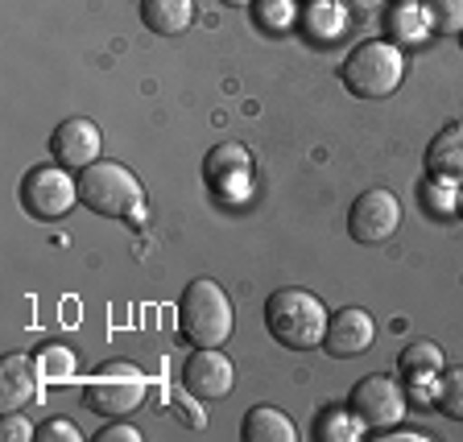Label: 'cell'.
Segmentation results:
<instances>
[{"label": "cell", "mask_w": 463, "mask_h": 442, "mask_svg": "<svg viewBox=\"0 0 463 442\" xmlns=\"http://www.w3.org/2000/svg\"><path fill=\"white\" fill-rule=\"evenodd\" d=\"M402 372L414 381V376H439L443 372V347L430 343V339H414V343L402 352Z\"/></svg>", "instance_id": "ac0fdd59"}, {"label": "cell", "mask_w": 463, "mask_h": 442, "mask_svg": "<svg viewBox=\"0 0 463 442\" xmlns=\"http://www.w3.org/2000/svg\"><path fill=\"white\" fill-rule=\"evenodd\" d=\"M203 178H207V186H212L220 199H241L244 191H249V178H252V157L244 145L236 141H223L215 145L212 154H207V165H203Z\"/></svg>", "instance_id": "8fae6325"}, {"label": "cell", "mask_w": 463, "mask_h": 442, "mask_svg": "<svg viewBox=\"0 0 463 442\" xmlns=\"http://www.w3.org/2000/svg\"><path fill=\"white\" fill-rule=\"evenodd\" d=\"M38 364H46L50 381H71V376H75V356H71L67 347H46L38 356Z\"/></svg>", "instance_id": "7402d4cb"}, {"label": "cell", "mask_w": 463, "mask_h": 442, "mask_svg": "<svg viewBox=\"0 0 463 442\" xmlns=\"http://www.w3.org/2000/svg\"><path fill=\"white\" fill-rule=\"evenodd\" d=\"M257 21L265 29H286L294 21V5L289 0H260L257 5Z\"/></svg>", "instance_id": "603a6c76"}, {"label": "cell", "mask_w": 463, "mask_h": 442, "mask_svg": "<svg viewBox=\"0 0 463 442\" xmlns=\"http://www.w3.org/2000/svg\"><path fill=\"white\" fill-rule=\"evenodd\" d=\"M220 5H228V9H244V5H252V0H220Z\"/></svg>", "instance_id": "f546056e"}, {"label": "cell", "mask_w": 463, "mask_h": 442, "mask_svg": "<svg viewBox=\"0 0 463 442\" xmlns=\"http://www.w3.org/2000/svg\"><path fill=\"white\" fill-rule=\"evenodd\" d=\"M241 438L244 442H294L298 430H294V422H289L281 409H273V405H252L249 414H244Z\"/></svg>", "instance_id": "2e32d148"}, {"label": "cell", "mask_w": 463, "mask_h": 442, "mask_svg": "<svg viewBox=\"0 0 463 442\" xmlns=\"http://www.w3.org/2000/svg\"><path fill=\"white\" fill-rule=\"evenodd\" d=\"M79 202V178H71L67 165H33L21 178V207L33 220H62Z\"/></svg>", "instance_id": "8992f818"}, {"label": "cell", "mask_w": 463, "mask_h": 442, "mask_svg": "<svg viewBox=\"0 0 463 442\" xmlns=\"http://www.w3.org/2000/svg\"><path fill=\"white\" fill-rule=\"evenodd\" d=\"M96 442H141V430H133V426H104L96 434Z\"/></svg>", "instance_id": "484cf974"}, {"label": "cell", "mask_w": 463, "mask_h": 442, "mask_svg": "<svg viewBox=\"0 0 463 442\" xmlns=\"http://www.w3.org/2000/svg\"><path fill=\"white\" fill-rule=\"evenodd\" d=\"M33 397H38V368H33V360L21 356V352L5 356V364H0V409L13 414V409L33 401Z\"/></svg>", "instance_id": "5bb4252c"}, {"label": "cell", "mask_w": 463, "mask_h": 442, "mask_svg": "<svg viewBox=\"0 0 463 442\" xmlns=\"http://www.w3.org/2000/svg\"><path fill=\"white\" fill-rule=\"evenodd\" d=\"M347 409L360 418L364 430H389L405 414V389L397 385L393 376L373 372L364 381H356V389L347 393Z\"/></svg>", "instance_id": "52a82bcc"}, {"label": "cell", "mask_w": 463, "mask_h": 442, "mask_svg": "<svg viewBox=\"0 0 463 442\" xmlns=\"http://www.w3.org/2000/svg\"><path fill=\"white\" fill-rule=\"evenodd\" d=\"M422 13L434 33H459L463 29V0H422Z\"/></svg>", "instance_id": "ffe728a7"}, {"label": "cell", "mask_w": 463, "mask_h": 442, "mask_svg": "<svg viewBox=\"0 0 463 442\" xmlns=\"http://www.w3.org/2000/svg\"><path fill=\"white\" fill-rule=\"evenodd\" d=\"M373 339H376L373 315L360 306H344V310H335V318L327 323L323 352L335 360H352V356H364L368 347H373Z\"/></svg>", "instance_id": "7c38bea8"}, {"label": "cell", "mask_w": 463, "mask_h": 442, "mask_svg": "<svg viewBox=\"0 0 463 442\" xmlns=\"http://www.w3.org/2000/svg\"><path fill=\"white\" fill-rule=\"evenodd\" d=\"M455 215H459V220H463V186H459V191H455Z\"/></svg>", "instance_id": "f1b7e54d"}, {"label": "cell", "mask_w": 463, "mask_h": 442, "mask_svg": "<svg viewBox=\"0 0 463 442\" xmlns=\"http://www.w3.org/2000/svg\"><path fill=\"white\" fill-rule=\"evenodd\" d=\"M327 306L302 286H286L278 294H269L265 302V327L289 352H310V347H323L327 335Z\"/></svg>", "instance_id": "6da1fadb"}, {"label": "cell", "mask_w": 463, "mask_h": 442, "mask_svg": "<svg viewBox=\"0 0 463 442\" xmlns=\"http://www.w3.org/2000/svg\"><path fill=\"white\" fill-rule=\"evenodd\" d=\"M434 405H439L447 418L463 422V368H451V372H443V381H439V393H434Z\"/></svg>", "instance_id": "44dd1931"}, {"label": "cell", "mask_w": 463, "mask_h": 442, "mask_svg": "<svg viewBox=\"0 0 463 442\" xmlns=\"http://www.w3.org/2000/svg\"><path fill=\"white\" fill-rule=\"evenodd\" d=\"M302 25L315 33L318 42H331L344 33V5L339 0H310L302 13Z\"/></svg>", "instance_id": "e0dca14e"}, {"label": "cell", "mask_w": 463, "mask_h": 442, "mask_svg": "<svg viewBox=\"0 0 463 442\" xmlns=\"http://www.w3.org/2000/svg\"><path fill=\"white\" fill-rule=\"evenodd\" d=\"M402 228V199L385 186L364 191L347 212V236L356 244H385Z\"/></svg>", "instance_id": "ba28073f"}, {"label": "cell", "mask_w": 463, "mask_h": 442, "mask_svg": "<svg viewBox=\"0 0 463 442\" xmlns=\"http://www.w3.org/2000/svg\"><path fill=\"white\" fill-rule=\"evenodd\" d=\"M360 430H364V426H360V418L352 414V409H335V405H331V409H323V414H318V422H315V438L318 442H352V438H360Z\"/></svg>", "instance_id": "d6986e66"}, {"label": "cell", "mask_w": 463, "mask_h": 442, "mask_svg": "<svg viewBox=\"0 0 463 442\" xmlns=\"http://www.w3.org/2000/svg\"><path fill=\"white\" fill-rule=\"evenodd\" d=\"M347 96L356 99H389L405 79V58L393 42H360L339 67Z\"/></svg>", "instance_id": "277c9868"}, {"label": "cell", "mask_w": 463, "mask_h": 442, "mask_svg": "<svg viewBox=\"0 0 463 442\" xmlns=\"http://www.w3.org/2000/svg\"><path fill=\"white\" fill-rule=\"evenodd\" d=\"M426 170L439 183H463V120H451L426 145Z\"/></svg>", "instance_id": "4fadbf2b"}, {"label": "cell", "mask_w": 463, "mask_h": 442, "mask_svg": "<svg viewBox=\"0 0 463 442\" xmlns=\"http://www.w3.org/2000/svg\"><path fill=\"white\" fill-rule=\"evenodd\" d=\"M38 442H79V426L71 418H50L46 426H38Z\"/></svg>", "instance_id": "cb8c5ba5"}, {"label": "cell", "mask_w": 463, "mask_h": 442, "mask_svg": "<svg viewBox=\"0 0 463 442\" xmlns=\"http://www.w3.org/2000/svg\"><path fill=\"white\" fill-rule=\"evenodd\" d=\"M99 154H104V133L87 116H71L50 133V157L67 170H87L91 162H99Z\"/></svg>", "instance_id": "30bf717a"}, {"label": "cell", "mask_w": 463, "mask_h": 442, "mask_svg": "<svg viewBox=\"0 0 463 442\" xmlns=\"http://www.w3.org/2000/svg\"><path fill=\"white\" fill-rule=\"evenodd\" d=\"M141 21L149 33L174 38L194 21V0H141Z\"/></svg>", "instance_id": "9a60e30c"}, {"label": "cell", "mask_w": 463, "mask_h": 442, "mask_svg": "<svg viewBox=\"0 0 463 442\" xmlns=\"http://www.w3.org/2000/svg\"><path fill=\"white\" fill-rule=\"evenodd\" d=\"M376 442H426V434H414V430H385V434H376Z\"/></svg>", "instance_id": "4316f807"}, {"label": "cell", "mask_w": 463, "mask_h": 442, "mask_svg": "<svg viewBox=\"0 0 463 442\" xmlns=\"http://www.w3.org/2000/svg\"><path fill=\"white\" fill-rule=\"evenodd\" d=\"M79 202L104 220H137L145 207V186L128 165L99 157L87 170H79Z\"/></svg>", "instance_id": "7a4b0ae2"}, {"label": "cell", "mask_w": 463, "mask_h": 442, "mask_svg": "<svg viewBox=\"0 0 463 442\" xmlns=\"http://www.w3.org/2000/svg\"><path fill=\"white\" fill-rule=\"evenodd\" d=\"M145 389L149 385H145V376L137 372V364H128V360H108L83 385V401H87V409L99 418H128L133 409H141Z\"/></svg>", "instance_id": "5b68a950"}, {"label": "cell", "mask_w": 463, "mask_h": 442, "mask_svg": "<svg viewBox=\"0 0 463 442\" xmlns=\"http://www.w3.org/2000/svg\"><path fill=\"white\" fill-rule=\"evenodd\" d=\"M459 46H463V29H459Z\"/></svg>", "instance_id": "4dcf8cb0"}, {"label": "cell", "mask_w": 463, "mask_h": 442, "mask_svg": "<svg viewBox=\"0 0 463 442\" xmlns=\"http://www.w3.org/2000/svg\"><path fill=\"white\" fill-rule=\"evenodd\" d=\"M0 438L5 442H29V438H38V430L13 409V414H5V422H0Z\"/></svg>", "instance_id": "d4e9b609"}, {"label": "cell", "mask_w": 463, "mask_h": 442, "mask_svg": "<svg viewBox=\"0 0 463 442\" xmlns=\"http://www.w3.org/2000/svg\"><path fill=\"white\" fill-rule=\"evenodd\" d=\"M178 327L183 339L194 347H220L236 327V310L232 298L223 294V286H215L212 277H194L183 289V306H178Z\"/></svg>", "instance_id": "3957f363"}, {"label": "cell", "mask_w": 463, "mask_h": 442, "mask_svg": "<svg viewBox=\"0 0 463 442\" xmlns=\"http://www.w3.org/2000/svg\"><path fill=\"white\" fill-rule=\"evenodd\" d=\"M183 389L194 401H223L236 389V364L220 347H194V356L183 364Z\"/></svg>", "instance_id": "9c48e42d"}, {"label": "cell", "mask_w": 463, "mask_h": 442, "mask_svg": "<svg viewBox=\"0 0 463 442\" xmlns=\"http://www.w3.org/2000/svg\"><path fill=\"white\" fill-rule=\"evenodd\" d=\"M339 5H347V9H376L381 0H339Z\"/></svg>", "instance_id": "83f0119b"}]
</instances>
